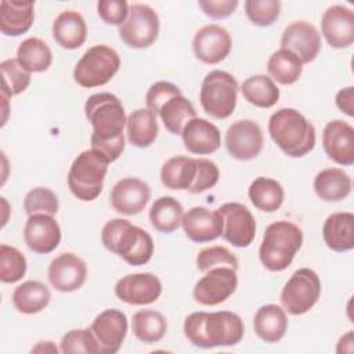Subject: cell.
<instances>
[{
  "label": "cell",
  "instance_id": "30",
  "mask_svg": "<svg viewBox=\"0 0 354 354\" xmlns=\"http://www.w3.org/2000/svg\"><path fill=\"white\" fill-rule=\"evenodd\" d=\"M196 159L189 156H173L160 169V181L169 189L188 191L195 181Z\"/></svg>",
  "mask_w": 354,
  "mask_h": 354
},
{
  "label": "cell",
  "instance_id": "9",
  "mask_svg": "<svg viewBox=\"0 0 354 354\" xmlns=\"http://www.w3.org/2000/svg\"><path fill=\"white\" fill-rule=\"evenodd\" d=\"M321 295V279L311 268L296 270L281 292V304L292 315H303L310 311Z\"/></svg>",
  "mask_w": 354,
  "mask_h": 354
},
{
  "label": "cell",
  "instance_id": "49",
  "mask_svg": "<svg viewBox=\"0 0 354 354\" xmlns=\"http://www.w3.org/2000/svg\"><path fill=\"white\" fill-rule=\"evenodd\" d=\"M236 0H199V8L212 19H224L238 7Z\"/></svg>",
  "mask_w": 354,
  "mask_h": 354
},
{
  "label": "cell",
  "instance_id": "4",
  "mask_svg": "<svg viewBox=\"0 0 354 354\" xmlns=\"http://www.w3.org/2000/svg\"><path fill=\"white\" fill-rule=\"evenodd\" d=\"M101 242L106 250L136 267L147 264L153 254L152 236L126 218L109 220L102 227Z\"/></svg>",
  "mask_w": 354,
  "mask_h": 354
},
{
  "label": "cell",
  "instance_id": "46",
  "mask_svg": "<svg viewBox=\"0 0 354 354\" xmlns=\"http://www.w3.org/2000/svg\"><path fill=\"white\" fill-rule=\"evenodd\" d=\"M220 178V170L217 165L209 159L196 158V176L195 181L188 189L191 194H201L213 188Z\"/></svg>",
  "mask_w": 354,
  "mask_h": 354
},
{
  "label": "cell",
  "instance_id": "5",
  "mask_svg": "<svg viewBox=\"0 0 354 354\" xmlns=\"http://www.w3.org/2000/svg\"><path fill=\"white\" fill-rule=\"evenodd\" d=\"M303 245V231L288 220L271 223L263 235L259 259L272 272L286 270Z\"/></svg>",
  "mask_w": 354,
  "mask_h": 354
},
{
  "label": "cell",
  "instance_id": "23",
  "mask_svg": "<svg viewBox=\"0 0 354 354\" xmlns=\"http://www.w3.org/2000/svg\"><path fill=\"white\" fill-rule=\"evenodd\" d=\"M183 230L188 239L205 243L223 235L224 221L218 210H209L205 206H194L183 216Z\"/></svg>",
  "mask_w": 354,
  "mask_h": 354
},
{
  "label": "cell",
  "instance_id": "12",
  "mask_svg": "<svg viewBox=\"0 0 354 354\" xmlns=\"http://www.w3.org/2000/svg\"><path fill=\"white\" fill-rule=\"evenodd\" d=\"M228 153L238 160L254 159L263 149L264 136L261 127L250 119L234 122L224 137Z\"/></svg>",
  "mask_w": 354,
  "mask_h": 354
},
{
  "label": "cell",
  "instance_id": "10",
  "mask_svg": "<svg viewBox=\"0 0 354 354\" xmlns=\"http://www.w3.org/2000/svg\"><path fill=\"white\" fill-rule=\"evenodd\" d=\"M159 28L156 11L148 4L136 3L129 7V15L119 26V37L127 47L141 50L156 41Z\"/></svg>",
  "mask_w": 354,
  "mask_h": 354
},
{
  "label": "cell",
  "instance_id": "15",
  "mask_svg": "<svg viewBox=\"0 0 354 354\" xmlns=\"http://www.w3.org/2000/svg\"><path fill=\"white\" fill-rule=\"evenodd\" d=\"M127 317L118 308H108L100 313L90 329L97 339L100 354H115L120 350L127 335Z\"/></svg>",
  "mask_w": 354,
  "mask_h": 354
},
{
  "label": "cell",
  "instance_id": "2",
  "mask_svg": "<svg viewBox=\"0 0 354 354\" xmlns=\"http://www.w3.org/2000/svg\"><path fill=\"white\" fill-rule=\"evenodd\" d=\"M243 333V321L232 311H195L184 321L185 337L199 348L235 346L242 340Z\"/></svg>",
  "mask_w": 354,
  "mask_h": 354
},
{
  "label": "cell",
  "instance_id": "28",
  "mask_svg": "<svg viewBox=\"0 0 354 354\" xmlns=\"http://www.w3.org/2000/svg\"><path fill=\"white\" fill-rule=\"evenodd\" d=\"M253 329L266 343L279 342L288 329L286 311L277 304L261 306L254 314Z\"/></svg>",
  "mask_w": 354,
  "mask_h": 354
},
{
  "label": "cell",
  "instance_id": "50",
  "mask_svg": "<svg viewBox=\"0 0 354 354\" xmlns=\"http://www.w3.org/2000/svg\"><path fill=\"white\" fill-rule=\"evenodd\" d=\"M336 106L347 116H354V87L348 86L337 91L335 97Z\"/></svg>",
  "mask_w": 354,
  "mask_h": 354
},
{
  "label": "cell",
  "instance_id": "13",
  "mask_svg": "<svg viewBox=\"0 0 354 354\" xmlns=\"http://www.w3.org/2000/svg\"><path fill=\"white\" fill-rule=\"evenodd\" d=\"M223 217V238L235 248H248L256 236V220L239 202H227L217 209Z\"/></svg>",
  "mask_w": 354,
  "mask_h": 354
},
{
  "label": "cell",
  "instance_id": "6",
  "mask_svg": "<svg viewBox=\"0 0 354 354\" xmlns=\"http://www.w3.org/2000/svg\"><path fill=\"white\" fill-rule=\"evenodd\" d=\"M109 163L97 149L91 148L80 152L68 171L69 191L83 202L97 199L102 191Z\"/></svg>",
  "mask_w": 354,
  "mask_h": 354
},
{
  "label": "cell",
  "instance_id": "43",
  "mask_svg": "<svg viewBox=\"0 0 354 354\" xmlns=\"http://www.w3.org/2000/svg\"><path fill=\"white\" fill-rule=\"evenodd\" d=\"M24 209L28 216L37 213L54 216L59 209L58 196L50 188L36 187L25 195Z\"/></svg>",
  "mask_w": 354,
  "mask_h": 354
},
{
  "label": "cell",
  "instance_id": "25",
  "mask_svg": "<svg viewBox=\"0 0 354 354\" xmlns=\"http://www.w3.org/2000/svg\"><path fill=\"white\" fill-rule=\"evenodd\" d=\"M325 245L333 252H348L354 248V214L337 212L326 217L322 225Z\"/></svg>",
  "mask_w": 354,
  "mask_h": 354
},
{
  "label": "cell",
  "instance_id": "41",
  "mask_svg": "<svg viewBox=\"0 0 354 354\" xmlns=\"http://www.w3.org/2000/svg\"><path fill=\"white\" fill-rule=\"evenodd\" d=\"M26 259L14 246L0 245V279L4 283H14L26 274Z\"/></svg>",
  "mask_w": 354,
  "mask_h": 354
},
{
  "label": "cell",
  "instance_id": "48",
  "mask_svg": "<svg viewBox=\"0 0 354 354\" xmlns=\"http://www.w3.org/2000/svg\"><path fill=\"white\" fill-rule=\"evenodd\" d=\"M129 3L124 0H100L97 3V12L105 24L120 26L129 15Z\"/></svg>",
  "mask_w": 354,
  "mask_h": 354
},
{
  "label": "cell",
  "instance_id": "24",
  "mask_svg": "<svg viewBox=\"0 0 354 354\" xmlns=\"http://www.w3.org/2000/svg\"><path fill=\"white\" fill-rule=\"evenodd\" d=\"M184 147L195 155H209L216 152L221 145L218 127L203 118L191 119L181 131Z\"/></svg>",
  "mask_w": 354,
  "mask_h": 354
},
{
  "label": "cell",
  "instance_id": "26",
  "mask_svg": "<svg viewBox=\"0 0 354 354\" xmlns=\"http://www.w3.org/2000/svg\"><path fill=\"white\" fill-rule=\"evenodd\" d=\"M53 37L58 46L66 50L83 46L87 37V25L82 14L73 10L58 14L53 22Z\"/></svg>",
  "mask_w": 354,
  "mask_h": 354
},
{
  "label": "cell",
  "instance_id": "47",
  "mask_svg": "<svg viewBox=\"0 0 354 354\" xmlns=\"http://www.w3.org/2000/svg\"><path fill=\"white\" fill-rule=\"evenodd\" d=\"M176 94H181V90L170 83V82H156L153 84H151V87L148 88L147 94H145V105L147 109H149L155 116L158 115L159 108L173 95Z\"/></svg>",
  "mask_w": 354,
  "mask_h": 354
},
{
  "label": "cell",
  "instance_id": "20",
  "mask_svg": "<svg viewBox=\"0 0 354 354\" xmlns=\"http://www.w3.org/2000/svg\"><path fill=\"white\" fill-rule=\"evenodd\" d=\"M321 30L333 48H347L354 41V12L351 8L335 4L328 7L321 18Z\"/></svg>",
  "mask_w": 354,
  "mask_h": 354
},
{
  "label": "cell",
  "instance_id": "11",
  "mask_svg": "<svg viewBox=\"0 0 354 354\" xmlns=\"http://www.w3.org/2000/svg\"><path fill=\"white\" fill-rule=\"evenodd\" d=\"M238 288L236 270L231 267H214L195 283L192 297L202 306H217L224 303Z\"/></svg>",
  "mask_w": 354,
  "mask_h": 354
},
{
  "label": "cell",
  "instance_id": "51",
  "mask_svg": "<svg viewBox=\"0 0 354 354\" xmlns=\"http://www.w3.org/2000/svg\"><path fill=\"white\" fill-rule=\"evenodd\" d=\"M59 350L54 346L53 342H39L33 348L32 353H58Z\"/></svg>",
  "mask_w": 354,
  "mask_h": 354
},
{
  "label": "cell",
  "instance_id": "21",
  "mask_svg": "<svg viewBox=\"0 0 354 354\" xmlns=\"http://www.w3.org/2000/svg\"><path fill=\"white\" fill-rule=\"evenodd\" d=\"M112 207L124 216H134L144 210L151 199L149 185L136 177L119 180L109 194Z\"/></svg>",
  "mask_w": 354,
  "mask_h": 354
},
{
  "label": "cell",
  "instance_id": "40",
  "mask_svg": "<svg viewBox=\"0 0 354 354\" xmlns=\"http://www.w3.org/2000/svg\"><path fill=\"white\" fill-rule=\"evenodd\" d=\"M3 87L1 93L7 94L10 98L24 93L30 84V72H28L17 58L4 59L0 64Z\"/></svg>",
  "mask_w": 354,
  "mask_h": 354
},
{
  "label": "cell",
  "instance_id": "37",
  "mask_svg": "<svg viewBox=\"0 0 354 354\" xmlns=\"http://www.w3.org/2000/svg\"><path fill=\"white\" fill-rule=\"evenodd\" d=\"M267 72L270 77L277 83L289 86L300 79L303 72V62L295 53L286 48H279L268 58Z\"/></svg>",
  "mask_w": 354,
  "mask_h": 354
},
{
  "label": "cell",
  "instance_id": "42",
  "mask_svg": "<svg viewBox=\"0 0 354 354\" xmlns=\"http://www.w3.org/2000/svg\"><path fill=\"white\" fill-rule=\"evenodd\" d=\"M59 351L64 354H98L100 347L90 328L68 330L59 342Z\"/></svg>",
  "mask_w": 354,
  "mask_h": 354
},
{
  "label": "cell",
  "instance_id": "17",
  "mask_svg": "<svg viewBox=\"0 0 354 354\" xmlns=\"http://www.w3.org/2000/svg\"><path fill=\"white\" fill-rule=\"evenodd\" d=\"M47 277L55 290L71 293L80 289L86 282L87 266L75 253L64 252L51 260Z\"/></svg>",
  "mask_w": 354,
  "mask_h": 354
},
{
  "label": "cell",
  "instance_id": "31",
  "mask_svg": "<svg viewBox=\"0 0 354 354\" xmlns=\"http://www.w3.org/2000/svg\"><path fill=\"white\" fill-rule=\"evenodd\" d=\"M51 299L50 289L40 281H25L12 292V304L22 314L43 311Z\"/></svg>",
  "mask_w": 354,
  "mask_h": 354
},
{
  "label": "cell",
  "instance_id": "16",
  "mask_svg": "<svg viewBox=\"0 0 354 354\" xmlns=\"http://www.w3.org/2000/svg\"><path fill=\"white\" fill-rule=\"evenodd\" d=\"M232 40L228 30L220 25L209 24L196 30L192 39L195 57L207 65H216L227 58Z\"/></svg>",
  "mask_w": 354,
  "mask_h": 354
},
{
  "label": "cell",
  "instance_id": "32",
  "mask_svg": "<svg viewBox=\"0 0 354 354\" xmlns=\"http://www.w3.org/2000/svg\"><path fill=\"white\" fill-rule=\"evenodd\" d=\"M127 140L137 148H148L158 137L159 129L156 116L147 108L133 111L126 122Z\"/></svg>",
  "mask_w": 354,
  "mask_h": 354
},
{
  "label": "cell",
  "instance_id": "14",
  "mask_svg": "<svg viewBox=\"0 0 354 354\" xmlns=\"http://www.w3.org/2000/svg\"><path fill=\"white\" fill-rule=\"evenodd\" d=\"M116 297L131 306L155 303L162 295L160 279L151 272H136L122 277L115 285Z\"/></svg>",
  "mask_w": 354,
  "mask_h": 354
},
{
  "label": "cell",
  "instance_id": "44",
  "mask_svg": "<svg viewBox=\"0 0 354 354\" xmlns=\"http://www.w3.org/2000/svg\"><path fill=\"white\" fill-rule=\"evenodd\" d=\"M243 6L249 21L260 28L271 26L281 12V1L278 0H246Z\"/></svg>",
  "mask_w": 354,
  "mask_h": 354
},
{
  "label": "cell",
  "instance_id": "45",
  "mask_svg": "<svg viewBox=\"0 0 354 354\" xmlns=\"http://www.w3.org/2000/svg\"><path fill=\"white\" fill-rule=\"evenodd\" d=\"M196 267L202 272L214 267H231L238 270V259L224 246H209L203 248L196 254Z\"/></svg>",
  "mask_w": 354,
  "mask_h": 354
},
{
  "label": "cell",
  "instance_id": "39",
  "mask_svg": "<svg viewBox=\"0 0 354 354\" xmlns=\"http://www.w3.org/2000/svg\"><path fill=\"white\" fill-rule=\"evenodd\" d=\"M243 98L257 108H271L279 100V88L270 76L253 75L241 86Z\"/></svg>",
  "mask_w": 354,
  "mask_h": 354
},
{
  "label": "cell",
  "instance_id": "22",
  "mask_svg": "<svg viewBox=\"0 0 354 354\" xmlns=\"http://www.w3.org/2000/svg\"><path fill=\"white\" fill-rule=\"evenodd\" d=\"M324 151L329 159L342 166L354 163V127L344 120L326 123L322 133Z\"/></svg>",
  "mask_w": 354,
  "mask_h": 354
},
{
  "label": "cell",
  "instance_id": "18",
  "mask_svg": "<svg viewBox=\"0 0 354 354\" xmlns=\"http://www.w3.org/2000/svg\"><path fill=\"white\" fill-rule=\"evenodd\" d=\"M24 241L37 254L51 253L61 242V227L50 214H32L24 227Z\"/></svg>",
  "mask_w": 354,
  "mask_h": 354
},
{
  "label": "cell",
  "instance_id": "38",
  "mask_svg": "<svg viewBox=\"0 0 354 354\" xmlns=\"http://www.w3.org/2000/svg\"><path fill=\"white\" fill-rule=\"evenodd\" d=\"M131 330L140 342L156 343L166 335L167 321L165 315L156 310H140L133 314Z\"/></svg>",
  "mask_w": 354,
  "mask_h": 354
},
{
  "label": "cell",
  "instance_id": "35",
  "mask_svg": "<svg viewBox=\"0 0 354 354\" xmlns=\"http://www.w3.org/2000/svg\"><path fill=\"white\" fill-rule=\"evenodd\" d=\"M184 207L173 196L158 198L149 209V221L152 227L162 234L174 232L183 221Z\"/></svg>",
  "mask_w": 354,
  "mask_h": 354
},
{
  "label": "cell",
  "instance_id": "34",
  "mask_svg": "<svg viewBox=\"0 0 354 354\" xmlns=\"http://www.w3.org/2000/svg\"><path fill=\"white\" fill-rule=\"evenodd\" d=\"M165 126V129L177 136L181 134L184 126L194 118H196V111L192 102L181 94L170 97L158 111V115Z\"/></svg>",
  "mask_w": 354,
  "mask_h": 354
},
{
  "label": "cell",
  "instance_id": "8",
  "mask_svg": "<svg viewBox=\"0 0 354 354\" xmlns=\"http://www.w3.org/2000/svg\"><path fill=\"white\" fill-rule=\"evenodd\" d=\"M120 57L109 46L97 44L86 50L73 69L75 82L84 87L93 88L106 84L119 71Z\"/></svg>",
  "mask_w": 354,
  "mask_h": 354
},
{
  "label": "cell",
  "instance_id": "36",
  "mask_svg": "<svg viewBox=\"0 0 354 354\" xmlns=\"http://www.w3.org/2000/svg\"><path fill=\"white\" fill-rule=\"evenodd\" d=\"M18 62L33 73L46 72L53 64V53L48 44L39 37H28L17 48Z\"/></svg>",
  "mask_w": 354,
  "mask_h": 354
},
{
  "label": "cell",
  "instance_id": "19",
  "mask_svg": "<svg viewBox=\"0 0 354 354\" xmlns=\"http://www.w3.org/2000/svg\"><path fill=\"white\" fill-rule=\"evenodd\" d=\"M281 48L295 53L303 64H310L319 54L321 36L313 24L295 21L283 29Z\"/></svg>",
  "mask_w": 354,
  "mask_h": 354
},
{
  "label": "cell",
  "instance_id": "7",
  "mask_svg": "<svg viewBox=\"0 0 354 354\" xmlns=\"http://www.w3.org/2000/svg\"><path fill=\"white\" fill-rule=\"evenodd\" d=\"M238 90L239 84L231 73L220 69L210 71L201 84V105L209 116L227 119L235 111Z\"/></svg>",
  "mask_w": 354,
  "mask_h": 354
},
{
  "label": "cell",
  "instance_id": "3",
  "mask_svg": "<svg viewBox=\"0 0 354 354\" xmlns=\"http://www.w3.org/2000/svg\"><path fill=\"white\" fill-rule=\"evenodd\" d=\"M268 133L278 148L290 158H301L315 147V127L299 111L281 108L270 116Z\"/></svg>",
  "mask_w": 354,
  "mask_h": 354
},
{
  "label": "cell",
  "instance_id": "27",
  "mask_svg": "<svg viewBox=\"0 0 354 354\" xmlns=\"http://www.w3.org/2000/svg\"><path fill=\"white\" fill-rule=\"evenodd\" d=\"M35 19V4L32 1L3 0L0 4V30L6 36H21L26 33Z\"/></svg>",
  "mask_w": 354,
  "mask_h": 354
},
{
  "label": "cell",
  "instance_id": "33",
  "mask_svg": "<svg viewBox=\"0 0 354 354\" xmlns=\"http://www.w3.org/2000/svg\"><path fill=\"white\" fill-rule=\"evenodd\" d=\"M248 195L253 206L261 212H277L285 199V191L279 181L270 177H257L252 181Z\"/></svg>",
  "mask_w": 354,
  "mask_h": 354
},
{
  "label": "cell",
  "instance_id": "29",
  "mask_svg": "<svg viewBox=\"0 0 354 354\" xmlns=\"http://www.w3.org/2000/svg\"><path fill=\"white\" fill-rule=\"evenodd\" d=\"M314 191L325 202H340L351 192V177L339 167L321 170L314 178Z\"/></svg>",
  "mask_w": 354,
  "mask_h": 354
},
{
  "label": "cell",
  "instance_id": "1",
  "mask_svg": "<svg viewBox=\"0 0 354 354\" xmlns=\"http://www.w3.org/2000/svg\"><path fill=\"white\" fill-rule=\"evenodd\" d=\"M84 115L93 126L90 144L109 162H115L124 151L127 118L122 101L112 93H97L84 102Z\"/></svg>",
  "mask_w": 354,
  "mask_h": 354
}]
</instances>
